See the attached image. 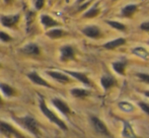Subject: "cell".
Listing matches in <instances>:
<instances>
[{"instance_id":"16","label":"cell","mask_w":149,"mask_h":138,"mask_svg":"<svg viewBox=\"0 0 149 138\" xmlns=\"http://www.w3.org/2000/svg\"><path fill=\"white\" fill-rule=\"evenodd\" d=\"M126 43V40L123 39V38H119V39H116V40H113L111 42H108L104 45V47L106 49H109V50H112V49H115V48H118L120 46L124 45Z\"/></svg>"},{"instance_id":"1","label":"cell","mask_w":149,"mask_h":138,"mask_svg":"<svg viewBox=\"0 0 149 138\" xmlns=\"http://www.w3.org/2000/svg\"><path fill=\"white\" fill-rule=\"evenodd\" d=\"M14 120L16 121L18 125L24 128L26 130H28L29 132L33 134L35 136H39L40 135V126L38 121L33 118V116L26 115L24 117H15Z\"/></svg>"},{"instance_id":"35","label":"cell","mask_w":149,"mask_h":138,"mask_svg":"<svg viewBox=\"0 0 149 138\" xmlns=\"http://www.w3.org/2000/svg\"><path fill=\"white\" fill-rule=\"evenodd\" d=\"M113 1H117V0H113Z\"/></svg>"},{"instance_id":"27","label":"cell","mask_w":149,"mask_h":138,"mask_svg":"<svg viewBox=\"0 0 149 138\" xmlns=\"http://www.w3.org/2000/svg\"><path fill=\"white\" fill-rule=\"evenodd\" d=\"M137 76L139 77L143 82L148 83L149 84V74H146V73H137Z\"/></svg>"},{"instance_id":"12","label":"cell","mask_w":149,"mask_h":138,"mask_svg":"<svg viewBox=\"0 0 149 138\" xmlns=\"http://www.w3.org/2000/svg\"><path fill=\"white\" fill-rule=\"evenodd\" d=\"M66 73H68L69 75H71V76H73L74 78H76L77 80H79L80 82L84 83V84H86V85H90L89 79L87 78V76L84 74V73L75 72V71H69V70H66Z\"/></svg>"},{"instance_id":"33","label":"cell","mask_w":149,"mask_h":138,"mask_svg":"<svg viewBox=\"0 0 149 138\" xmlns=\"http://www.w3.org/2000/svg\"><path fill=\"white\" fill-rule=\"evenodd\" d=\"M4 1H5V2H9L10 0H4Z\"/></svg>"},{"instance_id":"31","label":"cell","mask_w":149,"mask_h":138,"mask_svg":"<svg viewBox=\"0 0 149 138\" xmlns=\"http://www.w3.org/2000/svg\"><path fill=\"white\" fill-rule=\"evenodd\" d=\"M85 0H77V3H82V2H84Z\"/></svg>"},{"instance_id":"30","label":"cell","mask_w":149,"mask_h":138,"mask_svg":"<svg viewBox=\"0 0 149 138\" xmlns=\"http://www.w3.org/2000/svg\"><path fill=\"white\" fill-rule=\"evenodd\" d=\"M141 30L145 31V32H149V22H143V24L140 26Z\"/></svg>"},{"instance_id":"13","label":"cell","mask_w":149,"mask_h":138,"mask_svg":"<svg viewBox=\"0 0 149 138\" xmlns=\"http://www.w3.org/2000/svg\"><path fill=\"white\" fill-rule=\"evenodd\" d=\"M138 9V6L136 4H129V5L125 6V7L122 9L121 11V14L124 16V17H127V18H130Z\"/></svg>"},{"instance_id":"28","label":"cell","mask_w":149,"mask_h":138,"mask_svg":"<svg viewBox=\"0 0 149 138\" xmlns=\"http://www.w3.org/2000/svg\"><path fill=\"white\" fill-rule=\"evenodd\" d=\"M139 107L143 110V112H145L146 114L149 115V105L146 104V103H143V102H141V103H139Z\"/></svg>"},{"instance_id":"18","label":"cell","mask_w":149,"mask_h":138,"mask_svg":"<svg viewBox=\"0 0 149 138\" xmlns=\"http://www.w3.org/2000/svg\"><path fill=\"white\" fill-rule=\"evenodd\" d=\"M123 136L125 138H136V135L132 129L131 125L129 123H124V129H123Z\"/></svg>"},{"instance_id":"29","label":"cell","mask_w":149,"mask_h":138,"mask_svg":"<svg viewBox=\"0 0 149 138\" xmlns=\"http://www.w3.org/2000/svg\"><path fill=\"white\" fill-rule=\"evenodd\" d=\"M44 4H45V0H36L35 7L37 8V9H41V8L44 6Z\"/></svg>"},{"instance_id":"9","label":"cell","mask_w":149,"mask_h":138,"mask_svg":"<svg viewBox=\"0 0 149 138\" xmlns=\"http://www.w3.org/2000/svg\"><path fill=\"white\" fill-rule=\"evenodd\" d=\"M47 74L60 83H68L70 81V78L67 75H65L64 73L58 72V71H47Z\"/></svg>"},{"instance_id":"7","label":"cell","mask_w":149,"mask_h":138,"mask_svg":"<svg viewBox=\"0 0 149 138\" xmlns=\"http://www.w3.org/2000/svg\"><path fill=\"white\" fill-rule=\"evenodd\" d=\"M28 77L31 81H33L35 84H38V85H41V86H46V87H52L47 81L45 80L44 78H42L37 72H30L28 73Z\"/></svg>"},{"instance_id":"6","label":"cell","mask_w":149,"mask_h":138,"mask_svg":"<svg viewBox=\"0 0 149 138\" xmlns=\"http://www.w3.org/2000/svg\"><path fill=\"white\" fill-rule=\"evenodd\" d=\"M74 58V49L71 46H64L60 50V59L62 61H68Z\"/></svg>"},{"instance_id":"17","label":"cell","mask_w":149,"mask_h":138,"mask_svg":"<svg viewBox=\"0 0 149 138\" xmlns=\"http://www.w3.org/2000/svg\"><path fill=\"white\" fill-rule=\"evenodd\" d=\"M100 83H102V87H104V89H110V87H112L113 85L116 83V80H115L111 75H104V76L102 77V79H100Z\"/></svg>"},{"instance_id":"11","label":"cell","mask_w":149,"mask_h":138,"mask_svg":"<svg viewBox=\"0 0 149 138\" xmlns=\"http://www.w3.org/2000/svg\"><path fill=\"white\" fill-rule=\"evenodd\" d=\"M82 33L84 34L85 36L89 38H92V39H96L100 36V31L97 26H86L82 30Z\"/></svg>"},{"instance_id":"5","label":"cell","mask_w":149,"mask_h":138,"mask_svg":"<svg viewBox=\"0 0 149 138\" xmlns=\"http://www.w3.org/2000/svg\"><path fill=\"white\" fill-rule=\"evenodd\" d=\"M19 20V15L15 14V15H2L0 16V22L3 26L5 28H11L14 24H17Z\"/></svg>"},{"instance_id":"34","label":"cell","mask_w":149,"mask_h":138,"mask_svg":"<svg viewBox=\"0 0 149 138\" xmlns=\"http://www.w3.org/2000/svg\"><path fill=\"white\" fill-rule=\"evenodd\" d=\"M1 103H2V101H1V98H0V105H1Z\"/></svg>"},{"instance_id":"2","label":"cell","mask_w":149,"mask_h":138,"mask_svg":"<svg viewBox=\"0 0 149 138\" xmlns=\"http://www.w3.org/2000/svg\"><path fill=\"white\" fill-rule=\"evenodd\" d=\"M40 109H41L42 113H43V114L45 115V116L47 117V118L49 119L52 123L56 124L58 127H59V128L62 129V130H67L66 124H65V123L61 120V119L55 114V113H53L49 108H48L47 105H46V103H45V101H44L43 99L40 100Z\"/></svg>"},{"instance_id":"24","label":"cell","mask_w":149,"mask_h":138,"mask_svg":"<svg viewBox=\"0 0 149 138\" xmlns=\"http://www.w3.org/2000/svg\"><path fill=\"white\" fill-rule=\"evenodd\" d=\"M107 24H110L112 28L116 29V30H119V31H125L126 30V26H124L123 24H121V22H114V20H107Z\"/></svg>"},{"instance_id":"10","label":"cell","mask_w":149,"mask_h":138,"mask_svg":"<svg viewBox=\"0 0 149 138\" xmlns=\"http://www.w3.org/2000/svg\"><path fill=\"white\" fill-rule=\"evenodd\" d=\"M20 51L24 54H26V55L36 56L40 54V48H39V46L36 45V44H28V45H26L24 47H22Z\"/></svg>"},{"instance_id":"19","label":"cell","mask_w":149,"mask_h":138,"mask_svg":"<svg viewBox=\"0 0 149 138\" xmlns=\"http://www.w3.org/2000/svg\"><path fill=\"white\" fill-rule=\"evenodd\" d=\"M71 95L74 98H78V99H81V98H85L89 95V91H86V89H73L70 91Z\"/></svg>"},{"instance_id":"26","label":"cell","mask_w":149,"mask_h":138,"mask_svg":"<svg viewBox=\"0 0 149 138\" xmlns=\"http://www.w3.org/2000/svg\"><path fill=\"white\" fill-rule=\"evenodd\" d=\"M119 107L122 109V110L126 111V112H130V111L133 110V107H132L131 105H129L128 103H120Z\"/></svg>"},{"instance_id":"20","label":"cell","mask_w":149,"mask_h":138,"mask_svg":"<svg viewBox=\"0 0 149 138\" xmlns=\"http://www.w3.org/2000/svg\"><path fill=\"white\" fill-rule=\"evenodd\" d=\"M132 53L135 54L136 56H138V57L140 58H143V59H147L149 57V54L148 52L146 51L144 48L142 47H137V48H134L133 50H132Z\"/></svg>"},{"instance_id":"15","label":"cell","mask_w":149,"mask_h":138,"mask_svg":"<svg viewBox=\"0 0 149 138\" xmlns=\"http://www.w3.org/2000/svg\"><path fill=\"white\" fill-rule=\"evenodd\" d=\"M0 91L7 98H11L15 95V89L10 86L9 84H7V83H0Z\"/></svg>"},{"instance_id":"8","label":"cell","mask_w":149,"mask_h":138,"mask_svg":"<svg viewBox=\"0 0 149 138\" xmlns=\"http://www.w3.org/2000/svg\"><path fill=\"white\" fill-rule=\"evenodd\" d=\"M52 104H53L54 107H56V108H57L63 115H69L71 113V110L68 107V105L65 103V102H63L62 100L53 99L52 100Z\"/></svg>"},{"instance_id":"25","label":"cell","mask_w":149,"mask_h":138,"mask_svg":"<svg viewBox=\"0 0 149 138\" xmlns=\"http://www.w3.org/2000/svg\"><path fill=\"white\" fill-rule=\"evenodd\" d=\"M0 41L7 43V42H10V41H11V37H10V36L8 35V34H6V33L0 32Z\"/></svg>"},{"instance_id":"32","label":"cell","mask_w":149,"mask_h":138,"mask_svg":"<svg viewBox=\"0 0 149 138\" xmlns=\"http://www.w3.org/2000/svg\"><path fill=\"white\" fill-rule=\"evenodd\" d=\"M145 95H146V97H148V98H149V91H145Z\"/></svg>"},{"instance_id":"23","label":"cell","mask_w":149,"mask_h":138,"mask_svg":"<svg viewBox=\"0 0 149 138\" xmlns=\"http://www.w3.org/2000/svg\"><path fill=\"white\" fill-rule=\"evenodd\" d=\"M98 14H100V9H98V8L96 7V5H95L94 7L90 8L87 12H85V13L83 14V17H85V18H93V17H95V16H97Z\"/></svg>"},{"instance_id":"22","label":"cell","mask_w":149,"mask_h":138,"mask_svg":"<svg viewBox=\"0 0 149 138\" xmlns=\"http://www.w3.org/2000/svg\"><path fill=\"white\" fill-rule=\"evenodd\" d=\"M125 65L126 64L124 62H115L113 63V68L118 74L124 75L125 74Z\"/></svg>"},{"instance_id":"14","label":"cell","mask_w":149,"mask_h":138,"mask_svg":"<svg viewBox=\"0 0 149 138\" xmlns=\"http://www.w3.org/2000/svg\"><path fill=\"white\" fill-rule=\"evenodd\" d=\"M41 22L45 28H51V26H55L59 24V22H56L55 20H53L51 16L47 15V14L41 15Z\"/></svg>"},{"instance_id":"21","label":"cell","mask_w":149,"mask_h":138,"mask_svg":"<svg viewBox=\"0 0 149 138\" xmlns=\"http://www.w3.org/2000/svg\"><path fill=\"white\" fill-rule=\"evenodd\" d=\"M46 35L51 39H59V38L65 35V32L63 30H60V29H54V30L49 31Z\"/></svg>"},{"instance_id":"3","label":"cell","mask_w":149,"mask_h":138,"mask_svg":"<svg viewBox=\"0 0 149 138\" xmlns=\"http://www.w3.org/2000/svg\"><path fill=\"white\" fill-rule=\"evenodd\" d=\"M0 133L7 137H14V138H26L22 133H20L17 129L14 128L9 123H6L4 121L0 120Z\"/></svg>"},{"instance_id":"4","label":"cell","mask_w":149,"mask_h":138,"mask_svg":"<svg viewBox=\"0 0 149 138\" xmlns=\"http://www.w3.org/2000/svg\"><path fill=\"white\" fill-rule=\"evenodd\" d=\"M90 120H91L92 126H93V128L95 129L96 132L100 133V134H102V135L110 136V132H109L108 128H107V126L104 124V122H102V120H100V119L96 118V117H91Z\"/></svg>"}]
</instances>
